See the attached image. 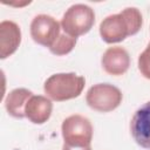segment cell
Returning a JSON list of instances; mask_svg holds the SVG:
<instances>
[{"label":"cell","instance_id":"6da1fadb","mask_svg":"<svg viewBox=\"0 0 150 150\" xmlns=\"http://www.w3.org/2000/svg\"><path fill=\"white\" fill-rule=\"evenodd\" d=\"M143 25L141 12L136 7H127L117 14L104 18L100 23V35L107 43H117L135 35Z\"/></svg>","mask_w":150,"mask_h":150},{"label":"cell","instance_id":"7a4b0ae2","mask_svg":"<svg viewBox=\"0 0 150 150\" xmlns=\"http://www.w3.org/2000/svg\"><path fill=\"white\" fill-rule=\"evenodd\" d=\"M86 84L83 76L75 73H57L50 75L43 84V91L48 98L63 102L81 95Z\"/></svg>","mask_w":150,"mask_h":150},{"label":"cell","instance_id":"3957f363","mask_svg":"<svg viewBox=\"0 0 150 150\" xmlns=\"http://www.w3.org/2000/svg\"><path fill=\"white\" fill-rule=\"evenodd\" d=\"M95 23V13L91 7L84 4H75L70 6L63 14L61 19L62 30L77 39L79 36L87 34Z\"/></svg>","mask_w":150,"mask_h":150},{"label":"cell","instance_id":"277c9868","mask_svg":"<svg viewBox=\"0 0 150 150\" xmlns=\"http://www.w3.org/2000/svg\"><path fill=\"white\" fill-rule=\"evenodd\" d=\"M93 125L90 121L79 114L70 115L63 120L61 125V134L63 143L73 146H87L91 144Z\"/></svg>","mask_w":150,"mask_h":150},{"label":"cell","instance_id":"5b68a950","mask_svg":"<svg viewBox=\"0 0 150 150\" xmlns=\"http://www.w3.org/2000/svg\"><path fill=\"white\" fill-rule=\"evenodd\" d=\"M122 91L110 83H97L90 87L86 95L87 104L98 112L115 110L122 103Z\"/></svg>","mask_w":150,"mask_h":150},{"label":"cell","instance_id":"8992f818","mask_svg":"<svg viewBox=\"0 0 150 150\" xmlns=\"http://www.w3.org/2000/svg\"><path fill=\"white\" fill-rule=\"evenodd\" d=\"M62 28L60 22L48 15V14H39L34 16L30 22V36L38 45L47 47L50 49L57 39L62 34Z\"/></svg>","mask_w":150,"mask_h":150},{"label":"cell","instance_id":"52a82bcc","mask_svg":"<svg viewBox=\"0 0 150 150\" xmlns=\"http://www.w3.org/2000/svg\"><path fill=\"white\" fill-rule=\"evenodd\" d=\"M130 132L139 146L150 150V101L135 111L130 121Z\"/></svg>","mask_w":150,"mask_h":150},{"label":"cell","instance_id":"ba28073f","mask_svg":"<svg viewBox=\"0 0 150 150\" xmlns=\"http://www.w3.org/2000/svg\"><path fill=\"white\" fill-rule=\"evenodd\" d=\"M101 64L103 70L109 75L112 76L123 75L127 73L130 66L129 53L120 46L109 47L102 55Z\"/></svg>","mask_w":150,"mask_h":150},{"label":"cell","instance_id":"9c48e42d","mask_svg":"<svg viewBox=\"0 0 150 150\" xmlns=\"http://www.w3.org/2000/svg\"><path fill=\"white\" fill-rule=\"evenodd\" d=\"M21 42V29L18 23L4 20L0 23V57L4 60L15 53Z\"/></svg>","mask_w":150,"mask_h":150},{"label":"cell","instance_id":"30bf717a","mask_svg":"<svg viewBox=\"0 0 150 150\" xmlns=\"http://www.w3.org/2000/svg\"><path fill=\"white\" fill-rule=\"evenodd\" d=\"M53 110L52 100L42 95H33L25 108V116L34 124L46 123Z\"/></svg>","mask_w":150,"mask_h":150},{"label":"cell","instance_id":"8fae6325","mask_svg":"<svg viewBox=\"0 0 150 150\" xmlns=\"http://www.w3.org/2000/svg\"><path fill=\"white\" fill-rule=\"evenodd\" d=\"M34 94L26 89V88H16L8 93L5 100V108L7 112L15 117V118H23L25 116V108L28 100Z\"/></svg>","mask_w":150,"mask_h":150},{"label":"cell","instance_id":"7c38bea8","mask_svg":"<svg viewBox=\"0 0 150 150\" xmlns=\"http://www.w3.org/2000/svg\"><path fill=\"white\" fill-rule=\"evenodd\" d=\"M76 45V39L67 35L64 32H62L61 36L57 39V41L54 43V46L49 49L52 54L56 56H62L68 53H70Z\"/></svg>","mask_w":150,"mask_h":150},{"label":"cell","instance_id":"4fadbf2b","mask_svg":"<svg viewBox=\"0 0 150 150\" xmlns=\"http://www.w3.org/2000/svg\"><path fill=\"white\" fill-rule=\"evenodd\" d=\"M138 69L145 79L150 80V42L138 56Z\"/></svg>","mask_w":150,"mask_h":150},{"label":"cell","instance_id":"5bb4252c","mask_svg":"<svg viewBox=\"0 0 150 150\" xmlns=\"http://www.w3.org/2000/svg\"><path fill=\"white\" fill-rule=\"evenodd\" d=\"M62 150H91V145H87V146H73V145H68V144H64L63 143Z\"/></svg>","mask_w":150,"mask_h":150}]
</instances>
